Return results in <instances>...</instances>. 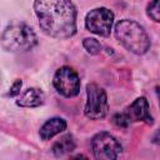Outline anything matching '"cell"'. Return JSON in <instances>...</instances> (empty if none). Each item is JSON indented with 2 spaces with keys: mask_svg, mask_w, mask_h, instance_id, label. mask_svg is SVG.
<instances>
[{
  "mask_svg": "<svg viewBox=\"0 0 160 160\" xmlns=\"http://www.w3.org/2000/svg\"><path fill=\"white\" fill-rule=\"evenodd\" d=\"M34 11L45 35L60 40L75 35L78 11L71 0H35Z\"/></svg>",
  "mask_w": 160,
  "mask_h": 160,
  "instance_id": "1",
  "label": "cell"
},
{
  "mask_svg": "<svg viewBox=\"0 0 160 160\" xmlns=\"http://www.w3.org/2000/svg\"><path fill=\"white\" fill-rule=\"evenodd\" d=\"M115 38L130 52L145 54L150 48V39L145 29L136 21L122 19L115 25Z\"/></svg>",
  "mask_w": 160,
  "mask_h": 160,
  "instance_id": "2",
  "label": "cell"
},
{
  "mask_svg": "<svg viewBox=\"0 0 160 160\" xmlns=\"http://www.w3.org/2000/svg\"><path fill=\"white\" fill-rule=\"evenodd\" d=\"M38 36L32 28L24 22L8 25L1 35V46L9 52H25L35 48Z\"/></svg>",
  "mask_w": 160,
  "mask_h": 160,
  "instance_id": "3",
  "label": "cell"
},
{
  "mask_svg": "<svg viewBox=\"0 0 160 160\" xmlns=\"http://www.w3.org/2000/svg\"><path fill=\"white\" fill-rule=\"evenodd\" d=\"M109 112L108 96L105 90L95 82L86 85V102L84 114L91 120H101Z\"/></svg>",
  "mask_w": 160,
  "mask_h": 160,
  "instance_id": "4",
  "label": "cell"
},
{
  "mask_svg": "<svg viewBox=\"0 0 160 160\" xmlns=\"http://www.w3.org/2000/svg\"><path fill=\"white\" fill-rule=\"evenodd\" d=\"M112 121L119 128H126L130 122L142 121L148 125H152L154 120L149 111V102L146 98L141 96L134 100V102L125 109V111L114 115Z\"/></svg>",
  "mask_w": 160,
  "mask_h": 160,
  "instance_id": "5",
  "label": "cell"
},
{
  "mask_svg": "<svg viewBox=\"0 0 160 160\" xmlns=\"http://www.w3.org/2000/svg\"><path fill=\"white\" fill-rule=\"evenodd\" d=\"M91 149L95 159L99 160H112L118 159L121 152L122 148L120 142L109 132H99L91 140Z\"/></svg>",
  "mask_w": 160,
  "mask_h": 160,
  "instance_id": "6",
  "label": "cell"
},
{
  "mask_svg": "<svg viewBox=\"0 0 160 160\" xmlns=\"http://www.w3.org/2000/svg\"><path fill=\"white\" fill-rule=\"evenodd\" d=\"M52 85L60 95L65 98H72L79 94L81 84L78 72L72 68L61 66L56 70L54 75Z\"/></svg>",
  "mask_w": 160,
  "mask_h": 160,
  "instance_id": "7",
  "label": "cell"
},
{
  "mask_svg": "<svg viewBox=\"0 0 160 160\" xmlns=\"http://www.w3.org/2000/svg\"><path fill=\"white\" fill-rule=\"evenodd\" d=\"M114 24V12L108 8H96L85 16V28L96 35L109 36Z\"/></svg>",
  "mask_w": 160,
  "mask_h": 160,
  "instance_id": "8",
  "label": "cell"
},
{
  "mask_svg": "<svg viewBox=\"0 0 160 160\" xmlns=\"http://www.w3.org/2000/svg\"><path fill=\"white\" fill-rule=\"evenodd\" d=\"M45 101V94L41 89L29 88L16 100V105L21 108H38Z\"/></svg>",
  "mask_w": 160,
  "mask_h": 160,
  "instance_id": "9",
  "label": "cell"
},
{
  "mask_svg": "<svg viewBox=\"0 0 160 160\" xmlns=\"http://www.w3.org/2000/svg\"><path fill=\"white\" fill-rule=\"evenodd\" d=\"M66 129V121L62 118H51L39 130V135L42 140H50L55 135L62 132Z\"/></svg>",
  "mask_w": 160,
  "mask_h": 160,
  "instance_id": "10",
  "label": "cell"
},
{
  "mask_svg": "<svg viewBox=\"0 0 160 160\" xmlns=\"http://www.w3.org/2000/svg\"><path fill=\"white\" fill-rule=\"evenodd\" d=\"M75 149V141L70 134H66L61 136L59 140H56L51 148L55 156H62Z\"/></svg>",
  "mask_w": 160,
  "mask_h": 160,
  "instance_id": "11",
  "label": "cell"
},
{
  "mask_svg": "<svg viewBox=\"0 0 160 160\" xmlns=\"http://www.w3.org/2000/svg\"><path fill=\"white\" fill-rule=\"evenodd\" d=\"M82 46L90 55H98L101 51V44L95 38H85L82 41Z\"/></svg>",
  "mask_w": 160,
  "mask_h": 160,
  "instance_id": "12",
  "label": "cell"
},
{
  "mask_svg": "<svg viewBox=\"0 0 160 160\" xmlns=\"http://www.w3.org/2000/svg\"><path fill=\"white\" fill-rule=\"evenodd\" d=\"M146 12L155 22H160V0H152L146 8Z\"/></svg>",
  "mask_w": 160,
  "mask_h": 160,
  "instance_id": "13",
  "label": "cell"
},
{
  "mask_svg": "<svg viewBox=\"0 0 160 160\" xmlns=\"http://www.w3.org/2000/svg\"><path fill=\"white\" fill-rule=\"evenodd\" d=\"M21 86H22V81L20 80V79H16L14 82H12V85H11V88L9 89V92H8V96H16L18 94H20V90H21Z\"/></svg>",
  "mask_w": 160,
  "mask_h": 160,
  "instance_id": "14",
  "label": "cell"
},
{
  "mask_svg": "<svg viewBox=\"0 0 160 160\" xmlns=\"http://www.w3.org/2000/svg\"><path fill=\"white\" fill-rule=\"evenodd\" d=\"M156 94H158V99H159V105H160V86L156 88Z\"/></svg>",
  "mask_w": 160,
  "mask_h": 160,
  "instance_id": "15",
  "label": "cell"
}]
</instances>
